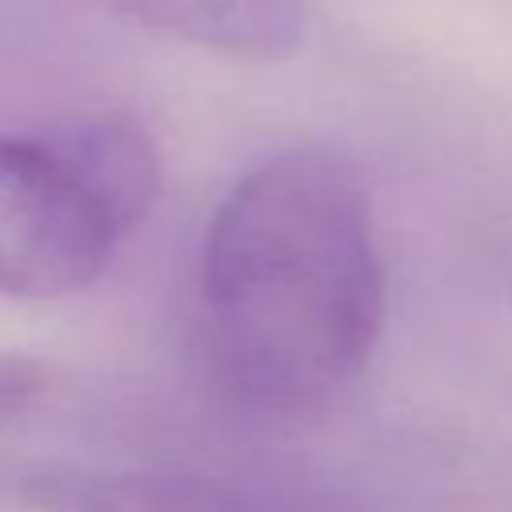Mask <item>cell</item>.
I'll return each mask as SVG.
<instances>
[{"mask_svg":"<svg viewBox=\"0 0 512 512\" xmlns=\"http://www.w3.org/2000/svg\"><path fill=\"white\" fill-rule=\"evenodd\" d=\"M44 372L40 364L16 356V352H4L0 348V428L16 424L44 392Z\"/></svg>","mask_w":512,"mask_h":512,"instance_id":"obj_6","label":"cell"},{"mask_svg":"<svg viewBox=\"0 0 512 512\" xmlns=\"http://www.w3.org/2000/svg\"><path fill=\"white\" fill-rule=\"evenodd\" d=\"M384 316L388 264L348 152L296 144L236 176L200 240L196 340L240 408H328L372 364Z\"/></svg>","mask_w":512,"mask_h":512,"instance_id":"obj_1","label":"cell"},{"mask_svg":"<svg viewBox=\"0 0 512 512\" xmlns=\"http://www.w3.org/2000/svg\"><path fill=\"white\" fill-rule=\"evenodd\" d=\"M44 132L124 236L152 216L164 188V164L152 136L136 120L100 112L60 120Z\"/></svg>","mask_w":512,"mask_h":512,"instance_id":"obj_4","label":"cell"},{"mask_svg":"<svg viewBox=\"0 0 512 512\" xmlns=\"http://www.w3.org/2000/svg\"><path fill=\"white\" fill-rule=\"evenodd\" d=\"M64 504L68 512H328L320 500L248 488L188 468H148L76 480L64 488Z\"/></svg>","mask_w":512,"mask_h":512,"instance_id":"obj_5","label":"cell"},{"mask_svg":"<svg viewBox=\"0 0 512 512\" xmlns=\"http://www.w3.org/2000/svg\"><path fill=\"white\" fill-rule=\"evenodd\" d=\"M160 36L236 60H284L308 40V0H88Z\"/></svg>","mask_w":512,"mask_h":512,"instance_id":"obj_3","label":"cell"},{"mask_svg":"<svg viewBox=\"0 0 512 512\" xmlns=\"http://www.w3.org/2000/svg\"><path fill=\"white\" fill-rule=\"evenodd\" d=\"M124 232L48 132L0 136V296L64 300L92 288Z\"/></svg>","mask_w":512,"mask_h":512,"instance_id":"obj_2","label":"cell"}]
</instances>
